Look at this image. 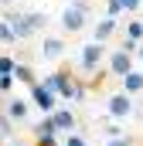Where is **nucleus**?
<instances>
[{"label":"nucleus","mask_w":143,"mask_h":146,"mask_svg":"<svg viewBox=\"0 0 143 146\" xmlns=\"http://www.w3.org/2000/svg\"><path fill=\"white\" fill-rule=\"evenodd\" d=\"M14 82H21V85H27V88H31V85L37 82V75H34V68H31V65L17 61V65H14Z\"/></svg>","instance_id":"nucleus-14"},{"label":"nucleus","mask_w":143,"mask_h":146,"mask_svg":"<svg viewBox=\"0 0 143 146\" xmlns=\"http://www.w3.org/2000/svg\"><path fill=\"white\" fill-rule=\"evenodd\" d=\"M140 7H143V0H106V14L109 17H119L123 10L133 14V10H140Z\"/></svg>","instance_id":"nucleus-10"},{"label":"nucleus","mask_w":143,"mask_h":146,"mask_svg":"<svg viewBox=\"0 0 143 146\" xmlns=\"http://www.w3.org/2000/svg\"><path fill=\"white\" fill-rule=\"evenodd\" d=\"M102 58H106V44H102V41H89V44L78 51V72L96 75L99 65H102Z\"/></svg>","instance_id":"nucleus-3"},{"label":"nucleus","mask_w":143,"mask_h":146,"mask_svg":"<svg viewBox=\"0 0 143 146\" xmlns=\"http://www.w3.org/2000/svg\"><path fill=\"white\" fill-rule=\"evenodd\" d=\"M48 136H58V126L51 115H44L41 122H34V139H48Z\"/></svg>","instance_id":"nucleus-15"},{"label":"nucleus","mask_w":143,"mask_h":146,"mask_svg":"<svg viewBox=\"0 0 143 146\" xmlns=\"http://www.w3.org/2000/svg\"><path fill=\"white\" fill-rule=\"evenodd\" d=\"M106 146H133V139L119 133V136H106Z\"/></svg>","instance_id":"nucleus-21"},{"label":"nucleus","mask_w":143,"mask_h":146,"mask_svg":"<svg viewBox=\"0 0 143 146\" xmlns=\"http://www.w3.org/2000/svg\"><path fill=\"white\" fill-rule=\"evenodd\" d=\"M85 95H89V85L75 78V85H72V95H68V102H85Z\"/></svg>","instance_id":"nucleus-16"},{"label":"nucleus","mask_w":143,"mask_h":146,"mask_svg":"<svg viewBox=\"0 0 143 146\" xmlns=\"http://www.w3.org/2000/svg\"><path fill=\"white\" fill-rule=\"evenodd\" d=\"M0 3H3V7H10V3H14V0H0Z\"/></svg>","instance_id":"nucleus-27"},{"label":"nucleus","mask_w":143,"mask_h":146,"mask_svg":"<svg viewBox=\"0 0 143 146\" xmlns=\"http://www.w3.org/2000/svg\"><path fill=\"white\" fill-rule=\"evenodd\" d=\"M119 48H126L130 54H136V48H140V41H133V37H123V44Z\"/></svg>","instance_id":"nucleus-24"},{"label":"nucleus","mask_w":143,"mask_h":146,"mask_svg":"<svg viewBox=\"0 0 143 146\" xmlns=\"http://www.w3.org/2000/svg\"><path fill=\"white\" fill-rule=\"evenodd\" d=\"M65 54V37H44L41 41V58L44 61H58Z\"/></svg>","instance_id":"nucleus-8"},{"label":"nucleus","mask_w":143,"mask_h":146,"mask_svg":"<svg viewBox=\"0 0 143 146\" xmlns=\"http://www.w3.org/2000/svg\"><path fill=\"white\" fill-rule=\"evenodd\" d=\"M31 106H37L44 115H51V112L58 109V95H55L44 82H34V85H31Z\"/></svg>","instance_id":"nucleus-4"},{"label":"nucleus","mask_w":143,"mask_h":146,"mask_svg":"<svg viewBox=\"0 0 143 146\" xmlns=\"http://www.w3.org/2000/svg\"><path fill=\"white\" fill-rule=\"evenodd\" d=\"M89 24V0H72L61 10V31L65 34H78Z\"/></svg>","instance_id":"nucleus-2"},{"label":"nucleus","mask_w":143,"mask_h":146,"mask_svg":"<svg viewBox=\"0 0 143 146\" xmlns=\"http://www.w3.org/2000/svg\"><path fill=\"white\" fill-rule=\"evenodd\" d=\"M92 34H96V41H102V44H106L109 37L116 34V17H102V21H99V24H96V27H92Z\"/></svg>","instance_id":"nucleus-13"},{"label":"nucleus","mask_w":143,"mask_h":146,"mask_svg":"<svg viewBox=\"0 0 143 146\" xmlns=\"http://www.w3.org/2000/svg\"><path fill=\"white\" fill-rule=\"evenodd\" d=\"M34 146H58V136H48V139H34Z\"/></svg>","instance_id":"nucleus-25"},{"label":"nucleus","mask_w":143,"mask_h":146,"mask_svg":"<svg viewBox=\"0 0 143 146\" xmlns=\"http://www.w3.org/2000/svg\"><path fill=\"white\" fill-rule=\"evenodd\" d=\"M51 119H55L58 133H75V112H72V109H55Z\"/></svg>","instance_id":"nucleus-11"},{"label":"nucleus","mask_w":143,"mask_h":146,"mask_svg":"<svg viewBox=\"0 0 143 146\" xmlns=\"http://www.w3.org/2000/svg\"><path fill=\"white\" fill-rule=\"evenodd\" d=\"M106 109H109V119H130L133 115V95H126V92L109 95Z\"/></svg>","instance_id":"nucleus-7"},{"label":"nucleus","mask_w":143,"mask_h":146,"mask_svg":"<svg viewBox=\"0 0 143 146\" xmlns=\"http://www.w3.org/2000/svg\"><path fill=\"white\" fill-rule=\"evenodd\" d=\"M3 146H27V143H21V139H14V136H7V139H0Z\"/></svg>","instance_id":"nucleus-26"},{"label":"nucleus","mask_w":143,"mask_h":146,"mask_svg":"<svg viewBox=\"0 0 143 146\" xmlns=\"http://www.w3.org/2000/svg\"><path fill=\"white\" fill-rule=\"evenodd\" d=\"M0 95H3V92H0Z\"/></svg>","instance_id":"nucleus-29"},{"label":"nucleus","mask_w":143,"mask_h":146,"mask_svg":"<svg viewBox=\"0 0 143 146\" xmlns=\"http://www.w3.org/2000/svg\"><path fill=\"white\" fill-rule=\"evenodd\" d=\"M7 136H14V119L0 109V139H7Z\"/></svg>","instance_id":"nucleus-17"},{"label":"nucleus","mask_w":143,"mask_h":146,"mask_svg":"<svg viewBox=\"0 0 143 146\" xmlns=\"http://www.w3.org/2000/svg\"><path fill=\"white\" fill-rule=\"evenodd\" d=\"M44 85H48L58 99H68V95H72V85H75V75L65 72V68H61V72H51L48 78H44Z\"/></svg>","instance_id":"nucleus-6"},{"label":"nucleus","mask_w":143,"mask_h":146,"mask_svg":"<svg viewBox=\"0 0 143 146\" xmlns=\"http://www.w3.org/2000/svg\"><path fill=\"white\" fill-rule=\"evenodd\" d=\"M136 54H140V61H143V48H136Z\"/></svg>","instance_id":"nucleus-28"},{"label":"nucleus","mask_w":143,"mask_h":146,"mask_svg":"<svg viewBox=\"0 0 143 146\" xmlns=\"http://www.w3.org/2000/svg\"><path fill=\"white\" fill-rule=\"evenodd\" d=\"M126 37L143 41V21H130V24H126Z\"/></svg>","instance_id":"nucleus-18"},{"label":"nucleus","mask_w":143,"mask_h":146,"mask_svg":"<svg viewBox=\"0 0 143 146\" xmlns=\"http://www.w3.org/2000/svg\"><path fill=\"white\" fill-rule=\"evenodd\" d=\"M14 65H17V58H14V54H0V75L14 72Z\"/></svg>","instance_id":"nucleus-20"},{"label":"nucleus","mask_w":143,"mask_h":146,"mask_svg":"<svg viewBox=\"0 0 143 146\" xmlns=\"http://www.w3.org/2000/svg\"><path fill=\"white\" fill-rule=\"evenodd\" d=\"M3 112H7L14 122H24V119H27V112H31V102H27V99H7Z\"/></svg>","instance_id":"nucleus-9"},{"label":"nucleus","mask_w":143,"mask_h":146,"mask_svg":"<svg viewBox=\"0 0 143 146\" xmlns=\"http://www.w3.org/2000/svg\"><path fill=\"white\" fill-rule=\"evenodd\" d=\"M133 68V54L126 51V48H116V51H106V72L116 75V78H123V75Z\"/></svg>","instance_id":"nucleus-5"},{"label":"nucleus","mask_w":143,"mask_h":146,"mask_svg":"<svg viewBox=\"0 0 143 146\" xmlns=\"http://www.w3.org/2000/svg\"><path fill=\"white\" fill-rule=\"evenodd\" d=\"M123 92L126 95H140L143 92V72H133L130 68V72L123 75Z\"/></svg>","instance_id":"nucleus-12"},{"label":"nucleus","mask_w":143,"mask_h":146,"mask_svg":"<svg viewBox=\"0 0 143 146\" xmlns=\"http://www.w3.org/2000/svg\"><path fill=\"white\" fill-rule=\"evenodd\" d=\"M10 27H14V37L17 41H27V37H34L41 27H44V14L41 10H27V14H17V10H10L7 7V17H3Z\"/></svg>","instance_id":"nucleus-1"},{"label":"nucleus","mask_w":143,"mask_h":146,"mask_svg":"<svg viewBox=\"0 0 143 146\" xmlns=\"http://www.w3.org/2000/svg\"><path fill=\"white\" fill-rule=\"evenodd\" d=\"M61 146H89V143H85V136H78V133H68Z\"/></svg>","instance_id":"nucleus-22"},{"label":"nucleus","mask_w":143,"mask_h":146,"mask_svg":"<svg viewBox=\"0 0 143 146\" xmlns=\"http://www.w3.org/2000/svg\"><path fill=\"white\" fill-rule=\"evenodd\" d=\"M10 88H14V72H7V75H0V92H3V95H7V92H10Z\"/></svg>","instance_id":"nucleus-23"},{"label":"nucleus","mask_w":143,"mask_h":146,"mask_svg":"<svg viewBox=\"0 0 143 146\" xmlns=\"http://www.w3.org/2000/svg\"><path fill=\"white\" fill-rule=\"evenodd\" d=\"M17 37H14V27L7 24V21H0V44H14Z\"/></svg>","instance_id":"nucleus-19"}]
</instances>
